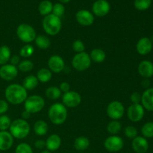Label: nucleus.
Masks as SVG:
<instances>
[{
  "mask_svg": "<svg viewBox=\"0 0 153 153\" xmlns=\"http://www.w3.org/2000/svg\"><path fill=\"white\" fill-rule=\"evenodd\" d=\"M72 65L77 71L82 72L87 70L91 65V59L89 54L85 52L76 53L72 59Z\"/></svg>",
  "mask_w": 153,
  "mask_h": 153,
  "instance_id": "nucleus-7",
  "label": "nucleus"
},
{
  "mask_svg": "<svg viewBox=\"0 0 153 153\" xmlns=\"http://www.w3.org/2000/svg\"><path fill=\"white\" fill-rule=\"evenodd\" d=\"M42 25L45 32L50 36L57 35L61 31L62 28L61 18L58 17L52 13L45 16Z\"/></svg>",
  "mask_w": 153,
  "mask_h": 153,
  "instance_id": "nucleus-4",
  "label": "nucleus"
},
{
  "mask_svg": "<svg viewBox=\"0 0 153 153\" xmlns=\"http://www.w3.org/2000/svg\"><path fill=\"white\" fill-rule=\"evenodd\" d=\"M141 105L143 108L153 111V88H147L141 95Z\"/></svg>",
  "mask_w": 153,
  "mask_h": 153,
  "instance_id": "nucleus-19",
  "label": "nucleus"
},
{
  "mask_svg": "<svg viewBox=\"0 0 153 153\" xmlns=\"http://www.w3.org/2000/svg\"><path fill=\"white\" fill-rule=\"evenodd\" d=\"M61 145V138L58 134H52L46 140V147L50 152L58 150Z\"/></svg>",
  "mask_w": 153,
  "mask_h": 153,
  "instance_id": "nucleus-21",
  "label": "nucleus"
},
{
  "mask_svg": "<svg viewBox=\"0 0 153 153\" xmlns=\"http://www.w3.org/2000/svg\"><path fill=\"white\" fill-rule=\"evenodd\" d=\"M34 41H35L36 46L40 49H47L51 46L50 40L45 35L37 36Z\"/></svg>",
  "mask_w": 153,
  "mask_h": 153,
  "instance_id": "nucleus-29",
  "label": "nucleus"
},
{
  "mask_svg": "<svg viewBox=\"0 0 153 153\" xmlns=\"http://www.w3.org/2000/svg\"><path fill=\"white\" fill-rule=\"evenodd\" d=\"M76 21L83 26H90L94 22V16L93 13L88 10H80L76 14Z\"/></svg>",
  "mask_w": 153,
  "mask_h": 153,
  "instance_id": "nucleus-15",
  "label": "nucleus"
},
{
  "mask_svg": "<svg viewBox=\"0 0 153 153\" xmlns=\"http://www.w3.org/2000/svg\"><path fill=\"white\" fill-rule=\"evenodd\" d=\"M111 10V6L107 0H97L93 4V14L99 17L106 16Z\"/></svg>",
  "mask_w": 153,
  "mask_h": 153,
  "instance_id": "nucleus-13",
  "label": "nucleus"
},
{
  "mask_svg": "<svg viewBox=\"0 0 153 153\" xmlns=\"http://www.w3.org/2000/svg\"><path fill=\"white\" fill-rule=\"evenodd\" d=\"M15 153H33V149L28 143H21L16 147Z\"/></svg>",
  "mask_w": 153,
  "mask_h": 153,
  "instance_id": "nucleus-37",
  "label": "nucleus"
},
{
  "mask_svg": "<svg viewBox=\"0 0 153 153\" xmlns=\"http://www.w3.org/2000/svg\"><path fill=\"white\" fill-rule=\"evenodd\" d=\"M9 108L8 102L4 100H0V115H3Z\"/></svg>",
  "mask_w": 153,
  "mask_h": 153,
  "instance_id": "nucleus-42",
  "label": "nucleus"
},
{
  "mask_svg": "<svg viewBox=\"0 0 153 153\" xmlns=\"http://www.w3.org/2000/svg\"><path fill=\"white\" fill-rule=\"evenodd\" d=\"M40 153H52L50 152V151H49V150H47V149H46V150H43V151H42Z\"/></svg>",
  "mask_w": 153,
  "mask_h": 153,
  "instance_id": "nucleus-48",
  "label": "nucleus"
},
{
  "mask_svg": "<svg viewBox=\"0 0 153 153\" xmlns=\"http://www.w3.org/2000/svg\"><path fill=\"white\" fill-rule=\"evenodd\" d=\"M16 36L23 43L29 44L34 41L37 34L34 28L26 23H22L16 28Z\"/></svg>",
  "mask_w": 153,
  "mask_h": 153,
  "instance_id": "nucleus-6",
  "label": "nucleus"
},
{
  "mask_svg": "<svg viewBox=\"0 0 153 153\" xmlns=\"http://www.w3.org/2000/svg\"><path fill=\"white\" fill-rule=\"evenodd\" d=\"M33 68H34V64L32 61H29V60H24V61H21L18 65V70L23 73L31 72Z\"/></svg>",
  "mask_w": 153,
  "mask_h": 153,
  "instance_id": "nucleus-34",
  "label": "nucleus"
},
{
  "mask_svg": "<svg viewBox=\"0 0 153 153\" xmlns=\"http://www.w3.org/2000/svg\"><path fill=\"white\" fill-rule=\"evenodd\" d=\"M64 11H65V7L63 5V4H61V3H56V4L53 5L52 13L58 16V17L61 18L64 15Z\"/></svg>",
  "mask_w": 153,
  "mask_h": 153,
  "instance_id": "nucleus-38",
  "label": "nucleus"
},
{
  "mask_svg": "<svg viewBox=\"0 0 153 153\" xmlns=\"http://www.w3.org/2000/svg\"><path fill=\"white\" fill-rule=\"evenodd\" d=\"M22 119H23V120H28V118L30 117V116H31V114L30 113H28V111H25V110H24V111L23 112H22Z\"/></svg>",
  "mask_w": 153,
  "mask_h": 153,
  "instance_id": "nucleus-46",
  "label": "nucleus"
},
{
  "mask_svg": "<svg viewBox=\"0 0 153 153\" xmlns=\"http://www.w3.org/2000/svg\"><path fill=\"white\" fill-rule=\"evenodd\" d=\"M106 113L109 118L112 120H119L123 117L125 113V108L122 102L119 101L111 102L106 108Z\"/></svg>",
  "mask_w": 153,
  "mask_h": 153,
  "instance_id": "nucleus-8",
  "label": "nucleus"
},
{
  "mask_svg": "<svg viewBox=\"0 0 153 153\" xmlns=\"http://www.w3.org/2000/svg\"><path fill=\"white\" fill-rule=\"evenodd\" d=\"M91 61H94L95 63L103 62L106 58V53L103 49H94L90 53Z\"/></svg>",
  "mask_w": 153,
  "mask_h": 153,
  "instance_id": "nucleus-24",
  "label": "nucleus"
},
{
  "mask_svg": "<svg viewBox=\"0 0 153 153\" xmlns=\"http://www.w3.org/2000/svg\"><path fill=\"white\" fill-rule=\"evenodd\" d=\"M11 57V51L9 46L6 45L0 46V65L7 64Z\"/></svg>",
  "mask_w": 153,
  "mask_h": 153,
  "instance_id": "nucleus-25",
  "label": "nucleus"
},
{
  "mask_svg": "<svg viewBox=\"0 0 153 153\" xmlns=\"http://www.w3.org/2000/svg\"><path fill=\"white\" fill-rule=\"evenodd\" d=\"M0 153H1V151H0Z\"/></svg>",
  "mask_w": 153,
  "mask_h": 153,
  "instance_id": "nucleus-50",
  "label": "nucleus"
},
{
  "mask_svg": "<svg viewBox=\"0 0 153 153\" xmlns=\"http://www.w3.org/2000/svg\"><path fill=\"white\" fill-rule=\"evenodd\" d=\"M73 49L76 53H81V52H85V43L81 40H76L73 43Z\"/></svg>",
  "mask_w": 153,
  "mask_h": 153,
  "instance_id": "nucleus-40",
  "label": "nucleus"
},
{
  "mask_svg": "<svg viewBox=\"0 0 153 153\" xmlns=\"http://www.w3.org/2000/svg\"><path fill=\"white\" fill-rule=\"evenodd\" d=\"M62 102L65 107L74 108L81 104L82 97L78 92L70 91L62 95Z\"/></svg>",
  "mask_w": 153,
  "mask_h": 153,
  "instance_id": "nucleus-10",
  "label": "nucleus"
},
{
  "mask_svg": "<svg viewBox=\"0 0 153 153\" xmlns=\"http://www.w3.org/2000/svg\"><path fill=\"white\" fill-rule=\"evenodd\" d=\"M151 0H134V5L137 10H146L151 6Z\"/></svg>",
  "mask_w": 153,
  "mask_h": 153,
  "instance_id": "nucleus-35",
  "label": "nucleus"
},
{
  "mask_svg": "<svg viewBox=\"0 0 153 153\" xmlns=\"http://www.w3.org/2000/svg\"><path fill=\"white\" fill-rule=\"evenodd\" d=\"M4 97L7 102L17 105L24 103L28 97V92L22 85L11 84L6 88Z\"/></svg>",
  "mask_w": 153,
  "mask_h": 153,
  "instance_id": "nucleus-1",
  "label": "nucleus"
},
{
  "mask_svg": "<svg viewBox=\"0 0 153 153\" xmlns=\"http://www.w3.org/2000/svg\"><path fill=\"white\" fill-rule=\"evenodd\" d=\"M34 48L32 45L26 44L22 46L19 50V55L22 58H29L34 54Z\"/></svg>",
  "mask_w": 153,
  "mask_h": 153,
  "instance_id": "nucleus-33",
  "label": "nucleus"
},
{
  "mask_svg": "<svg viewBox=\"0 0 153 153\" xmlns=\"http://www.w3.org/2000/svg\"><path fill=\"white\" fill-rule=\"evenodd\" d=\"M18 68L10 64H4L0 67V78L7 82L13 80L18 76Z\"/></svg>",
  "mask_w": 153,
  "mask_h": 153,
  "instance_id": "nucleus-12",
  "label": "nucleus"
},
{
  "mask_svg": "<svg viewBox=\"0 0 153 153\" xmlns=\"http://www.w3.org/2000/svg\"><path fill=\"white\" fill-rule=\"evenodd\" d=\"M74 148L78 151H85L88 149L90 146V140L85 136H79L75 139L73 143Z\"/></svg>",
  "mask_w": 153,
  "mask_h": 153,
  "instance_id": "nucleus-22",
  "label": "nucleus"
},
{
  "mask_svg": "<svg viewBox=\"0 0 153 153\" xmlns=\"http://www.w3.org/2000/svg\"><path fill=\"white\" fill-rule=\"evenodd\" d=\"M30 125L27 120L23 119H16L10 124L9 128L10 131L13 138L24 139L29 134Z\"/></svg>",
  "mask_w": 153,
  "mask_h": 153,
  "instance_id": "nucleus-3",
  "label": "nucleus"
},
{
  "mask_svg": "<svg viewBox=\"0 0 153 153\" xmlns=\"http://www.w3.org/2000/svg\"><path fill=\"white\" fill-rule=\"evenodd\" d=\"M34 146L38 149H43V148L46 147V141L43 140H37L34 143Z\"/></svg>",
  "mask_w": 153,
  "mask_h": 153,
  "instance_id": "nucleus-44",
  "label": "nucleus"
},
{
  "mask_svg": "<svg viewBox=\"0 0 153 153\" xmlns=\"http://www.w3.org/2000/svg\"><path fill=\"white\" fill-rule=\"evenodd\" d=\"M150 40H151V41H152V43H153V37H152V39H150Z\"/></svg>",
  "mask_w": 153,
  "mask_h": 153,
  "instance_id": "nucleus-49",
  "label": "nucleus"
},
{
  "mask_svg": "<svg viewBox=\"0 0 153 153\" xmlns=\"http://www.w3.org/2000/svg\"><path fill=\"white\" fill-rule=\"evenodd\" d=\"M58 1H59L60 2H61V4H62V3H67V2H69V1H70V0H58Z\"/></svg>",
  "mask_w": 153,
  "mask_h": 153,
  "instance_id": "nucleus-47",
  "label": "nucleus"
},
{
  "mask_svg": "<svg viewBox=\"0 0 153 153\" xmlns=\"http://www.w3.org/2000/svg\"><path fill=\"white\" fill-rule=\"evenodd\" d=\"M153 43L149 37H142L136 44V50L140 55H146L152 50Z\"/></svg>",
  "mask_w": 153,
  "mask_h": 153,
  "instance_id": "nucleus-16",
  "label": "nucleus"
},
{
  "mask_svg": "<svg viewBox=\"0 0 153 153\" xmlns=\"http://www.w3.org/2000/svg\"><path fill=\"white\" fill-rule=\"evenodd\" d=\"M13 144V137L7 131H0V151H7Z\"/></svg>",
  "mask_w": 153,
  "mask_h": 153,
  "instance_id": "nucleus-18",
  "label": "nucleus"
},
{
  "mask_svg": "<svg viewBox=\"0 0 153 153\" xmlns=\"http://www.w3.org/2000/svg\"><path fill=\"white\" fill-rule=\"evenodd\" d=\"M67 107L62 103H55L50 106L48 111L49 120L54 125L60 126L64 123L67 118Z\"/></svg>",
  "mask_w": 153,
  "mask_h": 153,
  "instance_id": "nucleus-2",
  "label": "nucleus"
},
{
  "mask_svg": "<svg viewBox=\"0 0 153 153\" xmlns=\"http://www.w3.org/2000/svg\"><path fill=\"white\" fill-rule=\"evenodd\" d=\"M122 129V125L118 120H111L107 126L108 132L112 135H117Z\"/></svg>",
  "mask_w": 153,
  "mask_h": 153,
  "instance_id": "nucleus-31",
  "label": "nucleus"
},
{
  "mask_svg": "<svg viewBox=\"0 0 153 153\" xmlns=\"http://www.w3.org/2000/svg\"><path fill=\"white\" fill-rule=\"evenodd\" d=\"M130 100L132 104H140L141 102V94L139 92H134L130 96Z\"/></svg>",
  "mask_w": 153,
  "mask_h": 153,
  "instance_id": "nucleus-41",
  "label": "nucleus"
},
{
  "mask_svg": "<svg viewBox=\"0 0 153 153\" xmlns=\"http://www.w3.org/2000/svg\"><path fill=\"white\" fill-rule=\"evenodd\" d=\"M53 4L49 0H43L39 4L38 11L43 16H47V15L52 13Z\"/></svg>",
  "mask_w": 153,
  "mask_h": 153,
  "instance_id": "nucleus-26",
  "label": "nucleus"
},
{
  "mask_svg": "<svg viewBox=\"0 0 153 153\" xmlns=\"http://www.w3.org/2000/svg\"><path fill=\"white\" fill-rule=\"evenodd\" d=\"M46 96L47 98L52 100H56L59 99L62 96V92L59 88L55 86H51L46 89Z\"/></svg>",
  "mask_w": 153,
  "mask_h": 153,
  "instance_id": "nucleus-30",
  "label": "nucleus"
},
{
  "mask_svg": "<svg viewBox=\"0 0 153 153\" xmlns=\"http://www.w3.org/2000/svg\"><path fill=\"white\" fill-rule=\"evenodd\" d=\"M45 106V100L39 95H32L27 97L24 102V108L31 114L41 111Z\"/></svg>",
  "mask_w": 153,
  "mask_h": 153,
  "instance_id": "nucleus-5",
  "label": "nucleus"
},
{
  "mask_svg": "<svg viewBox=\"0 0 153 153\" xmlns=\"http://www.w3.org/2000/svg\"><path fill=\"white\" fill-rule=\"evenodd\" d=\"M38 83L39 81L37 78L35 76H34V75H30V76H28L24 79L22 85L28 91H32L34 88H37Z\"/></svg>",
  "mask_w": 153,
  "mask_h": 153,
  "instance_id": "nucleus-23",
  "label": "nucleus"
},
{
  "mask_svg": "<svg viewBox=\"0 0 153 153\" xmlns=\"http://www.w3.org/2000/svg\"><path fill=\"white\" fill-rule=\"evenodd\" d=\"M11 120L7 115H0V131H7L11 124Z\"/></svg>",
  "mask_w": 153,
  "mask_h": 153,
  "instance_id": "nucleus-36",
  "label": "nucleus"
},
{
  "mask_svg": "<svg viewBox=\"0 0 153 153\" xmlns=\"http://www.w3.org/2000/svg\"><path fill=\"white\" fill-rule=\"evenodd\" d=\"M139 74L143 79H149L153 76V64L149 61H143L139 64Z\"/></svg>",
  "mask_w": 153,
  "mask_h": 153,
  "instance_id": "nucleus-20",
  "label": "nucleus"
},
{
  "mask_svg": "<svg viewBox=\"0 0 153 153\" xmlns=\"http://www.w3.org/2000/svg\"><path fill=\"white\" fill-rule=\"evenodd\" d=\"M144 110L141 104H132L127 110V116L131 122H139L144 117Z\"/></svg>",
  "mask_w": 153,
  "mask_h": 153,
  "instance_id": "nucleus-11",
  "label": "nucleus"
},
{
  "mask_svg": "<svg viewBox=\"0 0 153 153\" xmlns=\"http://www.w3.org/2000/svg\"><path fill=\"white\" fill-rule=\"evenodd\" d=\"M48 124L44 120H37L34 125V131L37 135H45L48 132Z\"/></svg>",
  "mask_w": 153,
  "mask_h": 153,
  "instance_id": "nucleus-27",
  "label": "nucleus"
},
{
  "mask_svg": "<svg viewBox=\"0 0 153 153\" xmlns=\"http://www.w3.org/2000/svg\"><path fill=\"white\" fill-rule=\"evenodd\" d=\"M141 133L145 138L153 137V122L146 123L141 128Z\"/></svg>",
  "mask_w": 153,
  "mask_h": 153,
  "instance_id": "nucleus-32",
  "label": "nucleus"
},
{
  "mask_svg": "<svg viewBox=\"0 0 153 153\" xmlns=\"http://www.w3.org/2000/svg\"><path fill=\"white\" fill-rule=\"evenodd\" d=\"M124 146L123 138L117 135H111L107 137L104 141V147L111 152H120Z\"/></svg>",
  "mask_w": 153,
  "mask_h": 153,
  "instance_id": "nucleus-9",
  "label": "nucleus"
},
{
  "mask_svg": "<svg viewBox=\"0 0 153 153\" xmlns=\"http://www.w3.org/2000/svg\"><path fill=\"white\" fill-rule=\"evenodd\" d=\"M48 67L52 73H59L64 70L65 62L59 55H52L48 60Z\"/></svg>",
  "mask_w": 153,
  "mask_h": 153,
  "instance_id": "nucleus-14",
  "label": "nucleus"
},
{
  "mask_svg": "<svg viewBox=\"0 0 153 153\" xmlns=\"http://www.w3.org/2000/svg\"><path fill=\"white\" fill-rule=\"evenodd\" d=\"M124 133H125V135L130 139H134V137L137 136V128L132 126H128L126 127Z\"/></svg>",
  "mask_w": 153,
  "mask_h": 153,
  "instance_id": "nucleus-39",
  "label": "nucleus"
},
{
  "mask_svg": "<svg viewBox=\"0 0 153 153\" xmlns=\"http://www.w3.org/2000/svg\"><path fill=\"white\" fill-rule=\"evenodd\" d=\"M10 62L11 65L16 67V66L19 65V64L20 63V61H19V57L18 56V55H13V56L10 57Z\"/></svg>",
  "mask_w": 153,
  "mask_h": 153,
  "instance_id": "nucleus-45",
  "label": "nucleus"
},
{
  "mask_svg": "<svg viewBox=\"0 0 153 153\" xmlns=\"http://www.w3.org/2000/svg\"><path fill=\"white\" fill-rule=\"evenodd\" d=\"M131 146L133 150L136 153H146L149 149V143L147 139L142 136H137L132 139Z\"/></svg>",
  "mask_w": 153,
  "mask_h": 153,
  "instance_id": "nucleus-17",
  "label": "nucleus"
},
{
  "mask_svg": "<svg viewBox=\"0 0 153 153\" xmlns=\"http://www.w3.org/2000/svg\"><path fill=\"white\" fill-rule=\"evenodd\" d=\"M59 89L61 90V92L64 93V94L69 92V91H70V84L67 83V82H61V85H60Z\"/></svg>",
  "mask_w": 153,
  "mask_h": 153,
  "instance_id": "nucleus-43",
  "label": "nucleus"
},
{
  "mask_svg": "<svg viewBox=\"0 0 153 153\" xmlns=\"http://www.w3.org/2000/svg\"><path fill=\"white\" fill-rule=\"evenodd\" d=\"M39 82L41 83H46L49 82L52 78V73L47 68H42L37 71V76Z\"/></svg>",
  "mask_w": 153,
  "mask_h": 153,
  "instance_id": "nucleus-28",
  "label": "nucleus"
}]
</instances>
